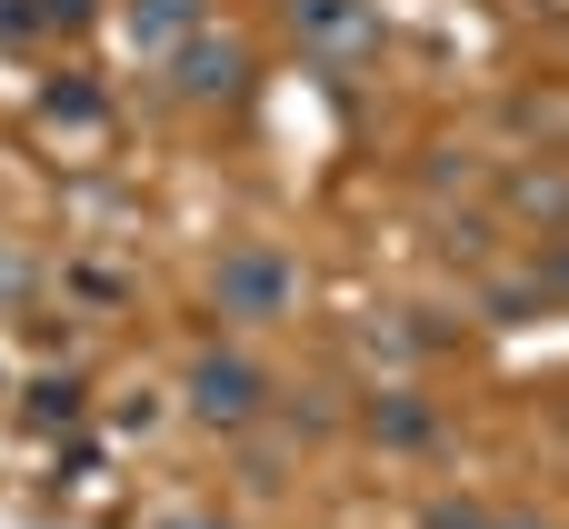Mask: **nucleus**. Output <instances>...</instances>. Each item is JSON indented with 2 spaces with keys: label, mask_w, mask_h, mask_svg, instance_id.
<instances>
[{
  "label": "nucleus",
  "mask_w": 569,
  "mask_h": 529,
  "mask_svg": "<svg viewBox=\"0 0 569 529\" xmlns=\"http://www.w3.org/2000/svg\"><path fill=\"white\" fill-rule=\"evenodd\" d=\"M260 400H270V380H260L240 350H210V360L190 370V410H200L210 430H240V420H260Z\"/></svg>",
  "instance_id": "2"
},
{
  "label": "nucleus",
  "mask_w": 569,
  "mask_h": 529,
  "mask_svg": "<svg viewBox=\"0 0 569 529\" xmlns=\"http://www.w3.org/2000/svg\"><path fill=\"white\" fill-rule=\"evenodd\" d=\"M290 30H300L310 60H360V50L380 40L370 0H290Z\"/></svg>",
  "instance_id": "3"
},
{
  "label": "nucleus",
  "mask_w": 569,
  "mask_h": 529,
  "mask_svg": "<svg viewBox=\"0 0 569 529\" xmlns=\"http://www.w3.org/2000/svg\"><path fill=\"white\" fill-rule=\"evenodd\" d=\"M200 20H210V0H130V10H120V30H130L140 50H180Z\"/></svg>",
  "instance_id": "5"
},
{
  "label": "nucleus",
  "mask_w": 569,
  "mask_h": 529,
  "mask_svg": "<svg viewBox=\"0 0 569 529\" xmlns=\"http://www.w3.org/2000/svg\"><path fill=\"white\" fill-rule=\"evenodd\" d=\"M0 290H10V260H0Z\"/></svg>",
  "instance_id": "8"
},
{
  "label": "nucleus",
  "mask_w": 569,
  "mask_h": 529,
  "mask_svg": "<svg viewBox=\"0 0 569 529\" xmlns=\"http://www.w3.org/2000/svg\"><path fill=\"white\" fill-rule=\"evenodd\" d=\"M210 300H220V320H240V330H260V320H280V310L300 300V260H290L280 240H240V250L220 260V280H210Z\"/></svg>",
  "instance_id": "1"
},
{
  "label": "nucleus",
  "mask_w": 569,
  "mask_h": 529,
  "mask_svg": "<svg viewBox=\"0 0 569 529\" xmlns=\"http://www.w3.org/2000/svg\"><path fill=\"white\" fill-rule=\"evenodd\" d=\"M170 60H180V90H200V100H230V90L250 80V70H240V50H230V40H200V30H190Z\"/></svg>",
  "instance_id": "4"
},
{
  "label": "nucleus",
  "mask_w": 569,
  "mask_h": 529,
  "mask_svg": "<svg viewBox=\"0 0 569 529\" xmlns=\"http://www.w3.org/2000/svg\"><path fill=\"white\" fill-rule=\"evenodd\" d=\"M380 440H430V410L420 400H380Z\"/></svg>",
  "instance_id": "6"
},
{
  "label": "nucleus",
  "mask_w": 569,
  "mask_h": 529,
  "mask_svg": "<svg viewBox=\"0 0 569 529\" xmlns=\"http://www.w3.org/2000/svg\"><path fill=\"white\" fill-rule=\"evenodd\" d=\"M430 529H480V510H430Z\"/></svg>",
  "instance_id": "7"
}]
</instances>
